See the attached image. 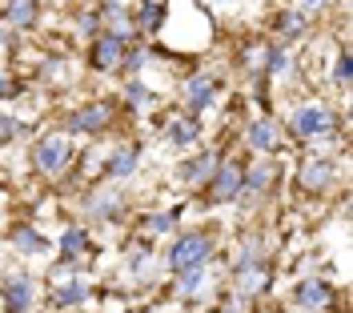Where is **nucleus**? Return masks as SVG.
Returning <instances> with one entry per match:
<instances>
[{"mask_svg": "<svg viewBox=\"0 0 353 313\" xmlns=\"http://www.w3.org/2000/svg\"><path fill=\"white\" fill-rule=\"evenodd\" d=\"M209 253H213V241H209L205 233H189V237H181V241L173 245L169 265H173L176 273H185V269H201Z\"/></svg>", "mask_w": 353, "mask_h": 313, "instance_id": "obj_1", "label": "nucleus"}, {"mask_svg": "<svg viewBox=\"0 0 353 313\" xmlns=\"http://www.w3.org/2000/svg\"><path fill=\"white\" fill-rule=\"evenodd\" d=\"M32 161H37V169H44V173H61L68 161H72L68 137H44L41 145L32 149Z\"/></svg>", "mask_w": 353, "mask_h": 313, "instance_id": "obj_2", "label": "nucleus"}, {"mask_svg": "<svg viewBox=\"0 0 353 313\" xmlns=\"http://www.w3.org/2000/svg\"><path fill=\"white\" fill-rule=\"evenodd\" d=\"M333 129L330 109H317V105H301L293 112V133L297 137H325Z\"/></svg>", "mask_w": 353, "mask_h": 313, "instance_id": "obj_3", "label": "nucleus"}, {"mask_svg": "<svg viewBox=\"0 0 353 313\" xmlns=\"http://www.w3.org/2000/svg\"><path fill=\"white\" fill-rule=\"evenodd\" d=\"M241 165L237 161H229V165H217V177H213V201H233V197H241Z\"/></svg>", "mask_w": 353, "mask_h": 313, "instance_id": "obj_4", "label": "nucleus"}, {"mask_svg": "<svg viewBox=\"0 0 353 313\" xmlns=\"http://www.w3.org/2000/svg\"><path fill=\"white\" fill-rule=\"evenodd\" d=\"M117 61H125V37L121 32H105L97 41V48H92V65L109 72V68H117Z\"/></svg>", "mask_w": 353, "mask_h": 313, "instance_id": "obj_5", "label": "nucleus"}, {"mask_svg": "<svg viewBox=\"0 0 353 313\" xmlns=\"http://www.w3.org/2000/svg\"><path fill=\"white\" fill-rule=\"evenodd\" d=\"M28 305H32V281H28V277L4 281V310L8 313H28Z\"/></svg>", "mask_w": 353, "mask_h": 313, "instance_id": "obj_6", "label": "nucleus"}, {"mask_svg": "<svg viewBox=\"0 0 353 313\" xmlns=\"http://www.w3.org/2000/svg\"><path fill=\"white\" fill-rule=\"evenodd\" d=\"M105 125H109V109H105V105H88V109L68 117V129H77V133H97V129H105Z\"/></svg>", "mask_w": 353, "mask_h": 313, "instance_id": "obj_7", "label": "nucleus"}, {"mask_svg": "<svg viewBox=\"0 0 353 313\" xmlns=\"http://www.w3.org/2000/svg\"><path fill=\"white\" fill-rule=\"evenodd\" d=\"M293 301L305 305V310H321V305H330V285L325 281H305V285H297Z\"/></svg>", "mask_w": 353, "mask_h": 313, "instance_id": "obj_8", "label": "nucleus"}, {"mask_svg": "<svg viewBox=\"0 0 353 313\" xmlns=\"http://www.w3.org/2000/svg\"><path fill=\"white\" fill-rule=\"evenodd\" d=\"M209 101H213V81H209V77H193V81L185 85V105L193 112H201Z\"/></svg>", "mask_w": 353, "mask_h": 313, "instance_id": "obj_9", "label": "nucleus"}, {"mask_svg": "<svg viewBox=\"0 0 353 313\" xmlns=\"http://www.w3.org/2000/svg\"><path fill=\"white\" fill-rule=\"evenodd\" d=\"M4 17H8V24H12V28H28V24L37 21V0H12Z\"/></svg>", "mask_w": 353, "mask_h": 313, "instance_id": "obj_10", "label": "nucleus"}, {"mask_svg": "<svg viewBox=\"0 0 353 313\" xmlns=\"http://www.w3.org/2000/svg\"><path fill=\"white\" fill-rule=\"evenodd\" d=\"M249 145H253V149H273V145H277L273 125H269V121H253V125H249Z\"/></svg>", "mask_w": 353, "mask_h": 313, "instance_id": "obj_11", "label": "nucleus"}, {"mask_svg": "<svg viewBox=\"0 0 353 313\" xmlns=\"http://www.w3.org/2000/svg\"><path fill=\"white\" fill-rule=\"evenodd\" d=\"M333 177V169L325 165V156H317V161H309V169H305V189H321V185H330Z\"/></svg>", "mask_w": 353, "mask_h": 313, "instance_id": "obj_12", "label": "nucleus"}, {"mask_svg": "<svg viewBox=\"0 0 353 313\" xmlns=\"http://www.w3.org/2000/svg\"><path fill=\"white\" fill-rule=\"evenodd\" d=\"M105 169H109L112 177H129L132 169H137V149H121V153L105 165Z\"/></svg>", "mask_w": 353, "mask_h": 313, "instance_id": "obj_13", "label": "nucleus"}, {"mask_svg": "<svg viewBox=\"0 0 353 313\" xmlns=\"http://www.w3.org/2000/svg\"><path fill=\"white\" fill-rule=\"evenodd\" d=\"M213 169H217V156H213V153H205L201 161H189V165L181 169V177H189V181H201V177H209Z\"/></svg>", "mask_w": 353, "mask_h": 313, "instance_id": "obj_14", "label": "nucleus"}, {"mask_svg": "<svg viewBox=\"0 0 353 313\" xmlns=\"http://www.w3.org/2000/svg\"><path fill=\"white\" fill-rule=\"evenodd\" d=\"M12 241H17V245L24 249V253H44V249H48V241H44L41 233H32V229H17V233H12Z\"/></svg>", "mask_w": 353, "mask_h": 313, "instance_id": "obj_15", "label": "nucleus"}, {"mask_svg": "<svg viewBox=\"0 0 353 313\" xmlns=\"http://www.w3.org/2000/svg\"><path fill=\"white\" fill-rule=\"evenodd\" d=\"M237 285H241V293H257L265 290V269L253 265V269H237Z\"/></svg>", "mask_w": 353, "mask_h": 313, "instance_id": "obj_16", "label": "nucleus"}, {"mask_svg": "<svg viewBox=\"0 0 353 313\" xmlns=\"http://www.w3.org/2000/svg\"><path fill=\"white\" fill-rule=\"evenodd\" d=\"M201 125L193 121V117H185V121H173V129H169V137H173L176 145H189V141H197Z\"/></svg>", "mask_w": 353, "mask_h": 313, "instance_id": "obj_17", "label": "nucleus"}, {"mask_svg": "<svg viewBox=\"0 0 353 313\" xmlns=\"http://www.w3.org/2000/svg\"><path fill=\"white\" fill-rule=\"evenodd\" d=\"M201 285H205V269H185V273H181V297L201 293Z\"/></svg>", "mask_w": 353, "mask_h": 313, "instance_id": "obj_18", "label": "nucleus"}, {"mask_svg": "<svg viewBox=\"0 0 353 313\" xmlns=\"http://www.w3.org/2000/svg\"><path fill=\"white\" fill-rule=\"evenodd\" d=\"M85 297H88V293H85V285H81V281H68V285H61V290H57V301H61V305H81Z\"/></svg>", "mask_w": 353, "mask_h": 313, "instance_id": "obj_19", "label": "nucleus"}, {"mask_svg": "<svg viewBox=\"0 0 353 313\" xmlns=\"http://www.w3.org/2000/svg\"><path fill=\"white\" fill-rule=\"evenodd\" d=\"M277 24H281V37H301L305 32V17L301 12H285Z\"/></svg>", "mask_w": 353, "mask_h": 313, "instance_id": "obj_20", "label": "nucleus"}, {"mask_svg": "<svg viewBox=\"0 0 353 313\" xmlns=\"http://www.w3.org/2000/svg\"><path fill=\"white\" fill-rule=\"evenodd\" d=\"M257 261H261V241H257V237H249V241H245V249H241V261H237V269H253Z\"/></svg>", "mask_w": 353, "mask_h": 313, "instance_id": "obj_21", "label": "nucleus"}, {"mask_svg": "<svg viewBox=\"0 0 353 313\" xmlns=\"http://www.w3.org/2000/svg\"><path fill=\"white\" fill-rule=\"evenodd\" d=\"M265 185H269V169H261V165L249 173V181H241V189H249V193H261Z\"/></svg>", "mask_w": 353, "mask_h": 313, "instance_id": "obj_22", "label": "nucleus"}, {"mask_svg": "<svg viewBox=\"0 0 353 313\" xmlns=\"http://www.w3.org/2000/svg\"><path fill=\"white\" fill-rule=\"evenodd\" d=\"M61 245H65V257L77 253V249H85V229H68L65 237H61Z\"/></svg>", "mask_w": 353, "mask_h": 313, "instance_id": "obj_23", "label": "nucleus"}, {"mask_svg": "<svg viewBox=\"0 0 353 313\" xmlns=\"http://www.w3.org/2000/svg\"><path fill=\"white\" fill-rule=\"evenodd\" d=\"M129 105L132 109H145V105H149V89H145L141 81H132L129 85Z\"/></svg>", "mask_w": 353, "mask_h": 313, "instance_id": "obj_24", "label": "nucleus"}, {"mask_svg": "<svg viewBox=\"0 0 353 313\" xmlns=\"http://www.w3.org/2000/svg\"><path fill=\"white\" fill-rule=\"evenodd\" d=\"M112 209H117V197H112V193H97V197H92V213L109 217Z\"/></svg>", "mask_w": 353, "mask_h": 313, "instance_id": "obj_25", "label": "nucleus"}, {"mask_svg": "<svg viewBox=\"0 0 353 313\" xmlns=\"http://www.w3.org/2000/svg\"><path fill=\"white\" fill-rule=\"evenodd\" d=\"M173 221H176V213H153V217H149V229H153V233H169Z\"/></svg>", "mask_w": 353, "mask_h": 313, "instance_id": "obj_26", "label": "nucleus"}, {"mask_svg": "<svg viewBox=\"0 0 353 313\" xmlns=\"http://www.w3.org/2000/svg\"><path fill=\"white\" fill-rule=\"evenodd\" d=\"M157 21H161V4H145V12H141V24H145V28L153 32Z\"/></svg>", "mask_w": 353, "mask_h": 313, "instance_id": "obj_27", "label": "nucleus"}, {"mask_svg": "<svg viewBox=\"0 0 353 313\" xmlns=\"http://www.w3.org/2000/svg\"><path fill=\"white\" fill-rule=\"evenodd\" d=\"M21 133V121H12V117H0V137L8 141V137H17Z\"/></svg>", "mask_w": 353, "mask_h": 313, "instance_id": "obj_28", "label": "nucleus"}, {"mask_svg": "<svg viewBox=\"0 0 353 313\" xmlns=\"http://www.w3.org/2000/svg\"><path fill=\"white\" fill-rule=\"evenodd\" d=\"M285 68H289L285 52H273V57H269V72H285Z\"/></svg>", "mask_w": 353, "mask_h": 313, "instance_id": "obj_29", "label": "nucleus"}, {"mask_svg": "<svg viewBox=\"0 0 353 313\" xmlns=\"http://www.w3.org/2000/svg\"><path fill=\"white\" fill-rule=\"evenodd\" d=\"M337 81H341V85L350 81V57H341V61H337Z\"/></svg>", "mask_w": 353, "mask_h": 313, "instance_id": "obj_30", "label": "nucleus"}, {"mask_svg": "<svg viewBox=\"0 0 353 313\" xmlns=\"http://www.w3.org/2000/svg\"><path fill=\"white\" fill-rule=\"evenodd\" d=\"M125 65H129L132 72H137V68L145 65V52H129V57H125Z\"/></svg>", "mask_w": 353, "mask_h": 313, "instance_id": "obj_31", "label": "nucleus"}, {"mask_svg": "<svg viewBox=\"0 0 353 313\" xmlns=\"http://www.w3.org/2000/svg\"><path fill=\"white\" fill-rule=\"evenodd\" d=\"M8 97H17V89H12V81L0 77V101H8Z\"/></svg>", "mask_w": 353, "mask_h": 313, "instance_id": "obj_32", "label": "nucleus"}, {"mask_svg": "<svg viewBox=\"0 0 353 313\" xmlns=\"http://www.w3.org/2000/svg\"><path fill=\"white\" fill-rule=\"evenodd\" d=\"M301 4H305V8H317V4H325V0H301Z\"/></svg>", "mask_w": 353, "mask_h": 313, "instance_id": "obj_33", "label": "nucleus"}, {"mask_svg": "<svg viewBox=\"0 0 353 313\" xmlns=\"http://www.w3.org/2000/svg\"><path fill=\"white\" fill-rule=\"evenodd\" d=\"M0 45H8V32H4V28H0Z\"/></svg>", "mask_w": 353, "mask_h": 313, "instance_id": "obj_34", "label": "nucleus"}]
</instances>
